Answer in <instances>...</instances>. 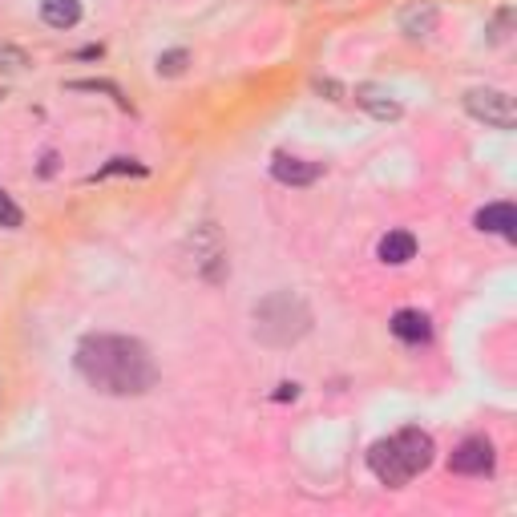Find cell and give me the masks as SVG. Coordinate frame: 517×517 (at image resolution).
Returning a JSON list of instances; mask_svg holds the SVG:
<instances>
[{"mask_svg":"<svg viewBox=\"0 0 517 517\" xmlns=\"http://www.w3.org/2000/svg\"><path fill=\"white\" fill-rule=\"evenodd\" d=\"M255 336L271 348H287L295 340L307 336V328H312V307L303 303V295L295 291H275L267 295L263 303H255Z\"/></svg>","mask_w":517,"mask_h":517,"instance_id":"2","label":"cell"},{"mask_svg":"<svg viewBox=\"0 0 517 517\" xmlns=\"http://www.w3.org/2000/svg\"><path fill=\"white\" fill-rule=\"evenodd\" d=\"M473 227L485 231V235H501V239H517V211H513V202H489L485 211L473 215Z\"/></svg>","mask_w":517,"mask_h":517,"instance_id":"8","label":"cell"},{"mask_svg":"<svg viewBox=\"0 0 517 517\" xmlns=\"http://www.w3.org/2000/svg\"><path fill=\"white\" fill-rule=\"evenodd\" d=\"M356 106H364L372 118H380V122H396L404 110H400V101L388 93V89H380V85H356Z\"/></svg>","mask_w":517,"mask_h":517,"instance_id":"11","label":"cell"},{"mask_svg":"<svg viewBox=\"0 0 517 517\" xmlns=\"http://www.w3.org/2000/svg\"><path fill=\"white\" fill-rule=\"evenodd\" d=\"M41 21L49 29H73L81 21V0H41Z\"/></svg>","mask_w":517,"mask_h":517,"instance_id":"13","label":"cell"},{"mask_svg":"<svg viewBox=\"0 0 517 517\" xmlns=\"http://www.w3.org/2000/svg\"><path fill=\"white\" fill-rule=\"evenodd\" d=\"M69 89H77V93H110L122 110H130V101H126V93L114 85V81H69Z\"/></svg>","mask_w":517,"mask_h":517,"instance_id":"15","label":"cell"},{"mask_svg":"<svg viewBox=\"0 0 517 517\" xmlns=\"http://www.w3.org/2000/svg\"><path fill=\"white\" fill-rule=\"evenodd\" d=\"M186 65H190V53L186 49H170V53H162L158 57V77H178V73H186Z\"/></svg>","mask_w":517,"mask_h":517,"instance_id":"16","label":"cell"},{"mask_svg":"<svg viewBox=\"0 0 517 517\" xmlns=\"http://www.w3.org/2000/svg\"><path fill=\"white\" fill-rule=\"evenodd\" d=\"M299 396V384H279V392H275V400H295Z\"/></svg>","mask_w":517,"mask_h":517,"instance_id":"21","label":"cell"},{"mask_svg":"<svg viewBox=\"0 0 517 517\" xmlns=\"http://www.w3.org/2000/svg\"><path fill=\"white\" fill-rule=\"evenodd\" d=\"M441 25V9L433 5V0H412V5L400 9V33L408 41H429Z\"/></svg>","mask_w":517,"mask_h":517,"instance_id":"7","label":"cell"},{"mask_svg":"<svg viewBox=\"0 0 517 517\" xmlns=\"http://www.w3.org/2000/svg\"><path fill=\"white\" fill-rule=\"evenodd\" d=\"M388 328H392V336L404 340V344H429V340H433V320L421 312V307H400Z\"/></svg>","mask_w":517,"mask_h":517,"instance_id":"9","label":"cell"},{"mask_svg":"<svg viewBox=\"0 0 517 517\" xmlns=\"http://www.w3.org/2000/svg\"><path fill=\"white\" fill-rule=\"evenodd\" d=\"M0 97H5V93H0Z\"/></svg>","mask_w":517,"mask_h":517,"instance_id":"22","label":"cell"},{"mask_svg":"<svg viewBox=\"0 0 517 517\" xmlns=\"http://www.w3.org/2000/svg\"><path fill=\"white\" fill-rule=\"evenodd\" d=\"M25 223V215H21V206L13 202V194L5 190V186H0V227H5V231H17Z\"/></svg>","mask_w":517,"mask_h":517,"instance_id":"17","label":"cell"},{"mask_svg":"<svg viewBox=\"0 0 517 517\" xmlns=\"http://www.w3.org/2000/svg\"><path fill=\"white\" fill-rule=\"evenodd\" d=\"M271 174L283 186H312L324 174V166L320 162H307V158H291V154H275L271 158Z\"/></svg>","mask_w":517,"mask_h":517,"instance_id":"10","label":"cell"},{"mask_svg":"<svg viewBox=\"0 0 517 517\" xmlns=\"http://www.w3.org/2000/svg\"><path fill=\"white\" fill-rule=\"evenodd\" d=\"M509 25H513V9H497L493 25H489V41L493 45H505L509 41Z\"/></svg>","mask_w":517,"mask_h":517,"instance_id":"18","label":"cell"},{"mask_svg":"<svg viewBox=\"0 0 517 517\" xmlns=\"http://www.w3.org/2000/svg\"><path fill=\"white\" fill-rule=\"evenodd\" d=\"M316 89H320V93H332V101H344V89H340L336 81H316Z\"/></svg>","mask_w":517,"mask_h":517,"instance_id":"20","label":"cell"},{"mask_svg":"<svg viewBox=\"0 0 517 517\" xmlns=\"http://www.w3.org/2000/svg\"><path fill=\"white\" fill-rule=\"evenodd\" d=\"M73 364L85 384H93L106 396H142L158 384V364H154L150 348L134 336L93 332L77 344Z\"/></svg>","mask_w":517,"mask_h":517,"instance_id":"1","label":"cell"},{"mask_svg":"<svg viewBox=\"0 0 517 517\" xmlns=\"http://www.w3.org/2000/svg\"><path fill=\"white\" fill-rule=\"evenodd\" d=\"M392 441H396V453H400V461L408 465L412 477L425 473L433 465V457H437V445H433V437L425 429H400V433H392Z\"/></svg>","mask_w":517,"mask_h":517,"instance_id":"6","label":"cell"},{"mask_svg":"<svg viewBox=\"0 0 517 517\" xmlns=\"http://www.w3.org/2000/svg\"><path fill=\"white\" fill-rule=\"evenodd\" d=\"M29 65H33V57H29L21 45L0 41V73H25Z\"/></svg>","mask_w":517,"mask_h":517,"instance_id":"14","label":"cell"},{"mask_svg":"<svg viewBox=\"0 0 517 517\" xmlns=\"http://www.w3.org/2000/svg\"><path fill=\"white\" fill-rule=\"evenodd\" d=\"M376 255H380V263H388V267H400V263H408L412 255H417V239H412L408 231H388V235L380 239Z\"/></svg>","mask_w":517,"mask_h":517,"instance_id":"12","label":"cell"},{"mask_svg":"<svg viewBox=\"0 0 517 517\" xmlns=\"http://www.w3.org/2000/svg\"><path fill=\"white\" fill-rule=\"evenodd\" d=\"M368 469L376 473V481L380 485H388V489H404L408 481H412V473H408V465L400 461V453H396V441L392 437H384V441H376L372 449H368Z\"/></svg>","mask_w":517,"mask_h":517,"instance_id":"5","label":"cell"},{"mask_svg":"<svg viewBox=\"0 0 517 517\" xmlns=\"http://www.w3.org/2000/svg\"><path fill=\"white\" fill-rule=\"evenodd\" d=\"M465 110H469L477 122L493 126V130H513V126H517V106H513V97H509L505 89H493V85L469 89V93H465Z\"/></svg>","mask_w":517,"mask_h":517,"instance_id":"3","label":"cell"},{"mask_svg":"<svg viewBox=\"0 0 517 517\" xmlns=\"http://www.w3.org/2000/svg\"><path fill=\"white\" fill-rule=\"evenodd\" d=\"M110 174H146V170H142V166H138L134 158H114L110 166H101V170H97L93 178H110Z\"/></svg>","mask_w":517,"mask_h":517,"instance_id":"19","label":"cell"},{"mask_svg":"<svg viewBox=\"0 0 517 517\" xmlns=\"http://www.w3.org/2000/svg\"><path fill=\"white\" fill-rule=\"evenodd\" d=\"M493 465H497V453H493L489 437H465L449 457V469L461 477H489Z\"/></svg>","mask_w":517,"mask_h":517,"instance_id":"4","label":"cell"}]
</instances>
